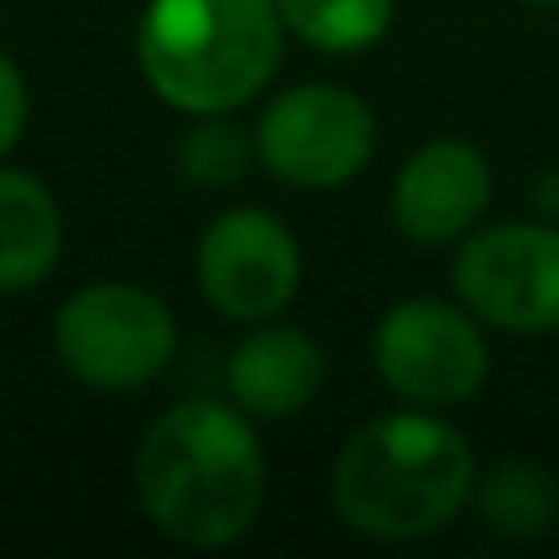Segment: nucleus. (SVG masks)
Masks as SVG:
<instances>
[{
    "instance_id": "1",
    "label": "nucleus",
    "mask_w": 559,
    "mask_h": 559,
    "mask_svg": "<svg viewBox=\"0 0 559 559\" xmlns=\"http://www.w3.org/2000/svg\"><path fill=\"white\" fill-rule=\"evenodd\" d=\"M138 501L177 545L216 550L241 540L265 501V452L251 423L212 397L177 403L143 437Z\"/></svg>"
},
{
    "instance_id": "2",
    "label": "nucleus",
    "mask_w": 559,
    "mask_h": 559,
    "mask_svg": "<svg viewBox=\"0 0 559 559\" xmlns=\"http://www.w3.org/2000/svg\"><path fill=\"white\" fill-rule=\"evenodd\" d=\"M476 496V456L452 423L388 413L358 427L334 462V506L358 535L423 540L462 515Z\"/></svg>"
},
{
    "instance_id": "3",
    "label": "nucleus",
    "mask_w": 559,
    "mask_h": 559,
    "mask_svg": "<svg viewBox=\"0 0 559 559\" xmlns=\"http://www.w3.org/2000/svg\"><path fill=\"white\" fill-rule=\"evenodd\" d=\"M285 49L275 0H153L138 25V64L163 104L231 114L251 104Z\"/></svg>"
},
{
    "instance_id": "4",
    "label": "nucleus",
    "mask_w": 559,
    "mask_h": 559,
    "mask_svg": "<svg viewBox=\"0 0 559 559\" xmlns=\"http://www.w3.org/2000/svg\"><path fill=\"white\" fill-rule=\"evenodd\" d=\"M59 364L88 388H143L173 364L177 324L157 295L138 285H88L55 319Z\"/></svg>"
},
{
    "instance_id": "5",
    "label": "nucleus",
    "mask_w": 559,
    "mask_h": 559,
    "mask_svg": "<svg viewBox=\"0 0 559 559\" xmlns=\"http://www.w3.org/2000/svg\"><path fill=\"white\" fill-rule=\"evenodd\" d=\"M378 378L417 407H456L491 373L481 319L447 299H403L373 329Z\"/></svg>"
},
{
    "instance_id": "6",
    "label": "nucleus",
    "mask_w": 559,
    "mask_h": 559,
    "mask_svg": "<svg viewBox=\"0 0 559 559\" xmlns=\"http://www.w3.org/2000/svg\"><path fill=\"white\" fill-rule=\"evenodd\" d=\"M452 285L462 305L501 334H555L559 231L540 222L481 226L456 251Z\"/></svg>"
},
{
    "instance_id": "7",
    "label": "nucleus",
    "mask_w": 559,
    "mask_h": 559,
    "mask_svg": "<svg viewBox=\"0 0 559 559\" xmlns=\"http://www.w3.org/2000/svg\"><path fill=\"white\" fill-rule=\"evenodd\" d=\"M378 143L373 114L338 84H299L271 98L255 123V157L289 187L329 192L354 182Z\"/></svg>"
},
{
    "instance_id": "8",
    "label": "nucleus",
    "mask_w": 559,
    "mask_h": 559,
    "mask_svg": "<svg viewBox=\"0 0 559 559\" xmlns=\"http://www.w3.org/2000/svg\"><path fill=\"white\" fill-rule=\"evenodd\" d=\"M202 289L226 319L261 324L275 319L299 289V246L275 216L226 212L206 226L197 251Z\"/></svg>"
},
{
    "instance_id": "9",
    "label": "nucleus",
    "mask_w": 559,
    "mask_h": 559,
    "mask_svg": "<svg viewBox=\"0 0 559 559\" xmlns=\"http://www.w3.org/2000/svg\"><path fill=\"white\" fill-rule=\"evenodd\" d=\"M491 163L472 143H427L393 182V222L413 246H452L476 231L491 206Z\"/></svg>"
},
{
    "instance_id": "10",
    "label": "nucleus",
    "mask_w": 559,
    "mask_h": 559,
    "mask_svg": "<svg viewBox=\"0 0 559 559\" xmlns=\"http://www.w3.org/2000/svg\"><path fill=\"white\" fill-rule=\"evenodd\" d=\"M226 383L241 413L251 417H295L314 403L324 383V354L295 324H261L236 344Z\"/></svg>"
},
{
    "instance_id": "11",
    "label": "nucleus",
    "mask_w": 559,
    "mask_h": 559,
    "mask_svg": "<svg viewBox=\"0 0 559 559\" xmlns=\"http://www.w3.org/2000/svg\"><path fill=\"white\" fill-rule=\"evenodd\" d=\"M64 222L45 182L25 173H0V295L39 285L59 261Z\"/></svg>"
},
{
    "instance_id": "12",
    "label": "nucleus",
    "mask_w": 559,
    "mask_h": 559,
    "mask_svg": "<svg viewBox=\"0 0 559 559\" xmlns=\"http://www.w3.org/2000/svg\"><path fill=\"white\" fill-rule=\"evenodd\" d=\"M476 511L506 540H531L559 521V481L540 462H501L476 481Z\"/></svg>"
},
{
    "instance_id": "13",
    "label": "nucleus",
    "mask_w": 559,
    "mask_h": 559,
    "mask_svg": "<svg viewBox=\"0 0 559 559\" xmlns=\"http://www.w3.org/2000/svg\"><path fill=\"white\" fill-rule=\"evenodd\" d=\"M289 35L319 55L373 49L393 25V0H275Z\"/></svg>"
},
{
    "instance_id": "14",
    "label": "nucleus",
    "mask_w": 559,
    "mask_h": 559,
    "mask_svg": "<svg viewBox=\"0 0 559 559\" xmlns=\"http://www.w3.org/2000/svg\"><path fill=\"white\" fill-rule=\"evenodd\" d=\"M251 157H255V138H246L241 128L222 123V114H206V123L182 138L187 177H197V182H206V187L236 182V177L251 167Z\"/></svg>"
},
{
    "instance_id": "15",
    "label": "nucleus",
    "mask_w": 559,
    "mask_h": 559,
    "mask_svg": "<svg viewBox=\"0 0 559 559\" xmlns=\"http://www.w3.org/2000/svg\"><path fill=\"white\" fill-rule=\"evenodd\" d=\"M25 118H29V94H25V79L20 69L0 55V157L20 143L25 133Z\"/></svg>"
},
{
    "instance_id": "16",
    "label": "nucleus",
    "mask_w": 559,
    "mask_h": 559,
    "mask_svg": "<svg viewBox=\"0 0 559 559\" xmlns=\"http://www.w3.org/2000/svg\"><path fill=\"white\" fill-rule=\"evenodd\" d=\"M525 5H540V10H555L559 0H525Z\"/></svg>"
}]
</instances>
